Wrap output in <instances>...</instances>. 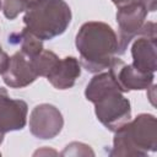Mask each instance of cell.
<instances>
[{
  "mask_svg": "<svg viewBox=\"0 0 157 157\" xmlns=\"http://www.w3.org/2000/svg\"><path fill=\"white\" fill-rule=\"evenodd\" d=\"M109 71L96 74L85 90L87 101L94 104L98 121L110 131H117L131 119V104Z\"/></svg>",
  "mask_w": 157,
  "mask_h": 157,
  "instance_id": "obj_1",
  "label": "cell"
},
{
  "mask_svg": "<svg viewBox=\"0 0 157 157\" xmlns=\"http://www.w3.org/2000/svg\"><path fill=\"white\" fill-rule=\"evenodd\" d=\"M81 65L92 74L107 70L119 52L118 37L105 22H85L75 38Z\"/></svg>",
  "mask_w": 157,
  "mask_h": 157,
  "instance_id": "obj_2",
  "label": "cell"
},
{
  "mask_svg": "<svg viewBox=\"0 0 157 157\" xmlns=\"http://www.w3.org/2000/svg\"><path fill=\"white\" fill-rule=\"evenodd\" d=\"M157 150V120L148 113H141L114 131L112 157H145Z\"/></svg>",
  "mask_w": 157,
  "mask_h": 157,
  "instance_id": "obj_3",
  "label": "cell"
},
{
  "mask_svg": "<svg viewBox=\"0 0 157 157\" xmlns=\"http://www.w3.org/2000/svg\"><path fill=\"white\" fill-rule=\"evenodd\" d=\"M72 18L71 9L64 0H36L25 11L23 23L42 40L63 34Z\"/></svg>",
  "mask_w": 157,
  "mask_h": 157,
  "instance_id": "obj_4",
  "label": "cell"
},
{
  "mask_svg": "<svg viewBox=\"0 0 157 157\" xmlns=\"http://www.w3.org/2000/svg\"><path fill=\"white\" fill-rule=\"evenodd\" d=\"M147 10L141 1H136L123 7H118L117 11V23L119 28L118 54H124L130 42L140 33L144 23L146 22Z\"/></svg>",
  "mask_w": 157,
  "mask_h": 157,
  "instance_id": "obj_5",
  "label": "cell"
},
{
  "mask_svg": "<svg viewBox=\"0 0 157 157\" xmlns=\"http://www.w3.org/2000/svg\"><path fill=\"white\" fill-rule=\"evenodd\" d=\"M156 48V23L147 21L131 45L132 65L144 72H155L157 69Z\"/></svg>",
  "mask_w": 157,
  "mask_h": 157,
  "instance_id": "obj_6",
  "label": "cell"
},
{
  "mask_svg": "<svg viewBox=\"0 0 157 157\" xmlns=\"http://www.w3.org/2000/svg\"><path fill=\"white\" fill-rule=\"evenodd\" d=\"M28 125L29 131L34 137L50 140L60 134L64 126V118L55 105L42 103L32 109Z\"/></svg>",
  "mask_w": 157,
  "mask_h": 157,
  "instance_id": "obj_7",
  "label": "cell"
},
{
  "mask_svg": "<svg viewBox=\"0 0 157 157\" xmlns=\"http://www.w3.org/2000/svg\"><path fill=\"white\" fill-rule=\"evenodd\" d=\"M108 71L123 92L147 90L155 80V72H144L132 64H125L118 56L112 60Z\"/></svg>",
  "mask_w": 157,
  "mask_h": 157,
  "instance_id": "obj_8",
  "label": "cell"
},
{
  "mask_svg": "<svg viewBox=\"0 0 157 157\" xmlns=\"http://www.w3.org/2000/svg\"><path fill=\"white\" fill-rule=\"evenodd\" d=\"M27 103L11 98L6 88L0 87V132L22 130L27 124Z\"/></svg>",
  "mask_w": 157,
  "mask_h": 157,
  "instance_id": "obj_9",
  "label": "cell"
},
{
  "mask_svg": "<svg viewBox=\"0 0 157 157\" xmlns=\"http://www.w3.org/2000/svg\"><path fill=\"white\" fill-rule=\"evenodd\" d=\"M2 81L10 88H23L33 83L38 75L33 69L32 61L23 53L16 52L7 63L6 69L1 74Z\"/></svg>",
  "mask_w": 157,
  "mask_h": 157,
  "instance_id": "obj_10",
  "label": "cell"
},
{
  "mask_svg": "<svg viewBox=\"0 0 157 157\" xmlns=\"http://www.w3.org/2000/svg\"><path fill=\"white\" fill-rule=\"evenodd\" d=\"M81 75V64L75 56H65L58 61L55 67L49 72L47 80L56 90L71 88Z\"/></svg>",
  "mask_w": 157,
  "mask_h": 157,
  "instance_id": "obj_11",
  "label": "cell"
},
{
  "mask_svg": "<svg viewBox=\"0 0 157 157\" xmlns=\"http://www.w3.org/2000/svg\"><path fill=\"white\" fill-rule=\"evenodd\" d=\"M9 40L13 44H18L20 52L29 59L34 58L43 50V40L31 33L27 28H23L21 32H15L10 34Z\"/></svg>",
  "mask_w": 157,
  "mask_h": 157,
  "instance_id": "obj_12",
  "label": "cell"
},
{
  "mask_svg": "<svg viewBox=\"0 0 157 157\" xmlns=\"http://www.w3.org/2000/svg\"><path fill=\"white\" fill-rule=\"evenodd\" d=\"M59 60H60V58L54 52L44 50V49L38 55H36L34 58L31 59L33 69L37 72V75L44 76V77H47L49 75V72L55 67V65L58 64Z\"/></svg>",
  "mask_w": 157,
  "mask_h": 157,
  "instance_id": "obj_13",
  "label": "cell"
},
{
  "mask_svg": "<svg viewBox=\"0 0 157 157\" xmlns=\"http://www.w3.org/2000/svg\"><path fill=\"white\" fill-rule=\"evenodd\" d=\"M36 0H4L2 12L6 18L15 20L21 12H25L27 7Z\"/></svg>",
  "mask_w": 157,
  "mask_h": 157,
  "instance_id": "obj_14",
  "label": "cell"
},
{
  "mask_svg": "<svg viewBox=\"0 0 157 157\" xmlns=\"http://www.w3.org/2000/svg\"><path fill=\"white\" fill-rule=\"evenodd\" d=\"M61 156H93L94 152L91 150V147L86 144L74 141L64 148V151L60 153Z\"/></svg>",
  "mask_w": 157,
  "mask_h": 157,
  "instance_id": "obj_15",
  "label": "cell"
},
{
  "mask_svg": "<svg viewBox=\"0 0 157 157\" xmlns=\"http://www.w3.org/2000/svg\"><path fill=\"white\" fill-rule=\"evenodd\" d=\"M9 59H10V56L2 50V48L0 45V74H2L4 70L6 69L7 63H9Z\"/></svg>",
  "mask_w": 157,
  "mask_h": 157,
  "instance_id": "obj_16",
  "label": "cell"
},
{
  "mask_svg": "<svg viewBox=\"0 0 157 157\" xmlns=\"http://www.w3.org/2000/svg\"><path fill=\"white\" fill-rule=\"evenodd\" d=\"M146 7L147 12H153L156 10V0H140Z\"/></svg>",
  "mask_w": 157,
  "mask_h": 157,
  "instance_id": "obj_17",
  "label": "cell"
},
{
  "mask_svg": "<svg viewBox=\"0 0 157 157\" xmlns=\"http://www.w3.org/2000/svg\"><path fill=\"white\" fill-rule=\"evenodd\" d=\"M136 1H140V0H112V2L117 7H123L125 5H129V4H132V2H136Z\"/></svg>",
  "mask_w": 157,
  "mask_h": 157,
  "instance_id": "obj_18",
  "label": "cell"
},
{
  "mask_svg": "<svg viewBox=\"0 0 157 157\" xmlns=\"http://www.w3.org/2000/svg\"><path fill=\"white\" fill-rule=\"evenodd\" d=\"M4 135H5V134L0 132V145H1V144H2V141H4ZM0 156H1V152H0Z\"/></svg>",
  "mask_w": 157,
  "mask_h": 157,
  "instance_id": "obj_19",
  "label": "cell"
},
{
  "mask_svg": "<svg viewBox=\"0 0 157 157\" xmlns=\"http://www.w3.org/2000/svg\"><path fill=\"white\" fill-rule=\"evenodd\" d=\"M2 9V2H1V0H0V10Z\"/></svg>",
  "mask_w": 157,
  "mask_h": 157,
  "instance_id": "obj_20",
  "label": "cell"
}]
</instances>
